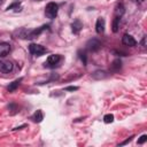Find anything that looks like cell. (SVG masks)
<instances>
[{"label":"cell","mask_w":147,"mask_h":147,"mask_svg":"<svg viewBox=\"0 0 147 147\" xmlns=\"http://www.w3.org/2000/svg\"><path fill=\"white\" fill-rule=\"evenodd\" d=\"M57 10H59L57 5L55 2H49V3H47V6L45 8V15L49 20H53L57 16Z\"/></svg>","instance_id":"6da1fadb"},{"label":"cell","mask_w":147,"mask_h":147,"mask_svg":"<svg viewBox=\"0 0 147 147\" xmlns=\"http://www.w3.org/2000/svg\"><path fill=\"white\" fill-rule=\"evenodd\" d=\"M29 51H30V53H31L32 55H34V56H40V55H42L44 53H46V48H45L44 46L39 45V44H31V45L29 46Z\"/></svg>","instance_id":"7a4b0ae2"},{"label":"cell","mask_w":147,"mask_h":147,"mask_svg":"<svg viewBox=\"0 0 147 147\" xmlns=\"http://www.w3.org/2000/svg\"><path fill=\"white\" fill-rule=\"evenodd\" d=\"M86 48L88 51H91V52H96V51H99L101 48V42L95 38L90 39L87 41V44H86Z\"/></svg>","instance_id":"3957f363"},{"label":"cell","mask_w":147,"mask_h":147,"mask_svg":"<svg viewBox=\"0 0 147 147\" xmlns=\"http://www.w3.org/2000/svg\"><path fill=\"white\" fill-rule=\"evenodd\" d=\"M60 61H61V55H60V54H52V55H49V56L47 57V61L45 62V65L53 68V67H55Z\"/></svg>","instance_id":"277c9868"},{"label":"cell","mask_w":147,"mask_h":147,"mask_svg":"<svg viewBox=\"0 0 147 147\" xmlns=\"http://www.w3.org/2000/svg\"><path fill=\"white\" fill-rule=\"evenodd\" d=\"M14 65L10 61H1L0 62V71L3 72V74H8L13 70Z\"/></svg>","instance_id":"5b68a950"},{"label":"cell","mask_w":147,"mask_h":147,"mask_svg":"<svg viewBox=\"0 0 147 147\" xmlns=\"http://www.w3.org/2000/svg\"><path fill=\"white\" fill-rule=\"evenodd\" d=\"M122 42H123L125 46H129V47H133V46L137 45L136 39H134L131 34H124L123 38H122Z\"/></svg>","instance_id":"8992f818"},{"label":"cell","mask_w":147,"mask_h":147,"mask_svg":"<svg viewBox=\"0 0 147 147\" xmlns=\"http://www.w3.org/2000/svg\"><path fill=\"white\" fill-rule=\"evenodd\" d=\"M11 51V47L8 42H0V57L7 56Z\"/></svg>","instance_id":"52a82bcc"},{"label":"cell","mask_w":147,"mask_h":147,"mask_svg":"<svg viewBox=\"0 0 147 147\" xmlns=\"http://www.w3.org/2000/svg\"><path fill=\"white\" fill-rule=\"evenodd\" d=\"M109 76V74H107L105 70H96L92 74V78L96 79V80H100V79H105Z\"/></svg>","instance_id":"ba28073f"},{"label":"cell","mask_w":147,"mask_h":147,"mask_svg":"<svg viewBox=\"0 0 147 147\" xmlns=\"http://www.w3.org/2000/svg\"><path fill=\"white\" fill-rule=\"evenodd\" d=\"M95 31L98 33H102L105 31V20L103 18H98L96 23H95Z\"/></svg>","instance_id":"9c48e42d"},{"label":"cell","mask_w":147,"mask_h":147,"mask_svg":"<svg viewBox=\"0 0 147 147\" xmlns=\"http://www.w3.org/2000/svg\"><path fill=\"white\" fill-rule=\"evenodd\" d=\"M121 67H122V62H121V60H119V59H116V60H114V61L111 62V64H110V71H113V72H117V71H119Z\"/></svg>","instance_id":"30bf717a"},{"label":"cell","mask_w":147,"mask_h":147,"mask_svg":"<svg viewBox=\"0 0 147 147\" xmlns=\"http://www.w3.org/2000/svg\"><path fill=\"white\" fill-rule=\"evenodd\" d=\"M71 28H72L74 33H78V32L82 30L83 24H82V22H80V21H75V22L71 24Z\"/></svg>","instance_id":"8fae6325"},{"label":"cell","mask_w":147,"mask_h":147,"mask_svg":"<svg viewBox=\"0 0 147 147\" xmlns=\"http://www.w3.org/2000/svg\"><path fill=\"white\" fill-rule=\"evenodd\" d=\"M32 119H33L34 122H37V123H40V122L44 119V114H42V111H41V110H37V111L33 114Z\"/></svg>","instance_id":"7c38bea8"},{"label":"cell","mask_w":147,"mask_h":147,"mask_svg":"<svg viewBox=\"0 0 147 147\" xmlns=\"http://www.w3.org/2000/svg\"><path fill=\"white\" fill-rule=\"evenodd\" d=\"M21 82H22V78L14 80L13 83H10V84H9V86L7 87V90H8L9 92H13V91H15V90L18 87V85H20V83H21Z\"/></svg>","instance_id":"4fadbf2b"},{"label":"cell","mask_w":147,"mask_h":147,"mask_svg":"<svg viewBox=\"0 0 147 147\" xmlns=\"http://www.w3.org/2000/svg\"><path fill=\"white\" fill-rule=\"evenodd\" d=\"M123 14H124V7H123V5H122V3H119V5H117V6H116L115 15H116V16H118V17H121Z\"/></svg>","instance_id":"5bb4252c"},{"label":"cell","mask_w":147,"mask_h":147,"mask_svg":"<svg viewBox=\"0 0 147 147\" xmlns=\"http://www.w3.org/2000/svg\"><path fill=\"white\" fill-rule=\"evenodd\" d=\"M119 21H121V17L115 16V18H114V21H113V31H114V32H117V31H118Z\"/></svg>","instance_id":"9a60e30c"},{"label":"cell","mask_w":147,"mask_h":147,"mask_svg":"<svg viewBox=\"0 0 147 147\" xmlns=\"http://www.w3.org/2000/svg\"><path fill=\"white\" fill-rule=\"evenodd\" d=\"M103 121H105V123H111L114 121V115L113 114H107L103 117Z\"/></svg>","instance_id":"2e32d148"},{"label":"cell","mask_w":147,"mask_h":147,"mask_svg":"<svg viewBox=\"0 0 147 147\" xmlns=\"http://www.w3.org/2000/svg\"><path fill=\"white\" fill-rule=\"evenodd\" d=\"M146 140H147V136H146V134H142V136L140 137V139L138 140V144H144Z\"/></svg>","instance_id":"e0dca14e"},{"label":"cell","mask_w":147,"mask_h":147,"mask_svg":"<svg viewBox=\"0 0 147 147\" xmlns=\"http://www.w3.org/2000/svg\"><path fill=\"white\" fill-rule=\"evenodd\" d=\"M76 90H78L77 86H68V87H65V91H76Z\"/></svg>","instance_id":"ac0fdd59"},{"label":"cell","mask_w":147,"mask_h":147,"mask_svg":"<svg viewBox=\"0 0 147 147\" xmlns=\"http://www.w3.org/2000/svg\"><path fill=\"white\" fill-rule=\"evenodd\" d=\"M132 138H133V137H130V138H127V139H126L125 141H123V142H121V144H119V146H122V145H125V144H127L129 141H131V140H132Z\"/></svg>","instance_id":"d6986e66"},{"label":"cell","mask_w":147,"mask_h":147,"mask_svg":"<svg viewBox=\"0 0 147 147\" xmlns=\"http://www.w3.org/2000/svg\"><path fill=\"white\" fill-rule=\"evenodd\" d=\"M80 59L83 60L84 64H86V56H85V54H84V53H83V54H80Z\"/></svg>","instance_id":"ffe728a7"},{"label":"cell","mask_w":147,"mask_h":147,"mask_svg":"<svg viewBox=\"0 0 147 147\" xmlns=\"http://www.w3.org/2000/svg\"><path fill=\"white\" fill-rule=\"evenodd\" d=\"M141 45H142V47H146V37L142 38V40H141Z\"/></svg>","instance_id":"44dd1931"},{"label":"cell","mask_w":147,"mask_h":147,"mask_svg":"<svg viewBox=\"0 0 147 147\" xmlns=\"http://www.w3.org/2000/svg\"><path fill=\"white\" fill-rule=\"evenodd\" d=\"M137 1H139V2H144L145 0H137Z\"/></svg>","instance_id":"7402d4cb"},{"label":"cell","mask_w":147,"mask_h":147,"mask_svg":"<svg viewBox=\"0 0 147 147\" xmlns=\"http://www.w3.org/2000/svg\"><path fill=\"white\" fill-rule=\"evenodd\" d=\"M2 2H3V0H0V5H1V3H2Z\"/></svg>","instance_id":"603a6c76"}]
</instances>
